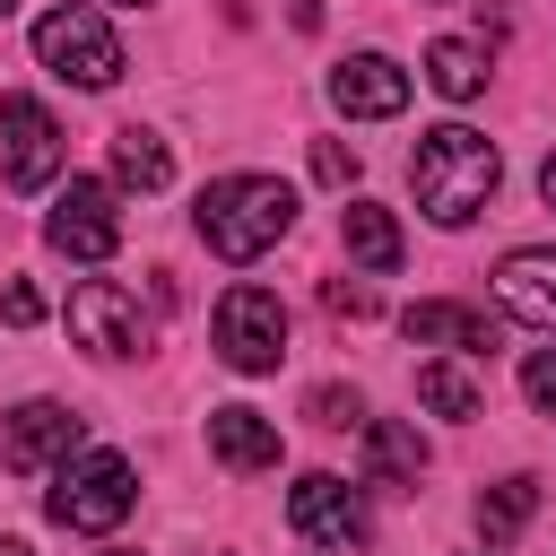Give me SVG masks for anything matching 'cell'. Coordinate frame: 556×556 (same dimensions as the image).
Wrapping results in <instances>:
<instances>
[{"label":"cell","instance_id":"cell-1","mask_svg":"<svg viewBox=\"0 0 556 556\" xmlns=\"http://www.w3.org/2000/svg\"><path fill=\"white\" fill-rule=\"evenodd\" d=\"M408 182H417V208H426L434 226H469V217L495 200V182H504V156H495V139H486V130H469V122H443V130H426V139H417V156H408Z\"/></svg>","mask_w":556,"mask_h":556},{"label":"cell","instance_id":"cell-2","mask_svg":"<svg viewBox=\"0 0 556 556\" xmlns=\"http://www.w3.org/2000/svg\"><path fill=\"white\" fill-rule=\"evenodd\" d=\"M191 226H200V243L217 252V261H261L287 226H295V191L278 182V174H226V182H208L200 191V208H191Z\"/></svg>","mask_w":556,"mask_h":556},{"label":"cell","instance_id":"cell-3","mask_svg":"<svg viewBox=\"0 0 556 556\" xmlns=\"http://www.w3.org/2000/svg\"><path fill=\"white\" fill-rule=\"evenodd\" d=\"M35 61L52 70V78H70V87H113L130 61H122V35L96 17V9H78V0H61V9H43L35 17Z\"/></svg>","mask_w":556,"mask_h":556},{"label":"cell","instance_id":"cell-4","mask_svg":"<svg viewBox=\"0 0 556 556\" xmlns=\"http://www.w3.org/2000/svg\"><path fill=\"white\" fill-rule=\"evenodd\" d=\"M130 504H139V478H130L122 452H78V460H61V469H52V495H43V513H52L61 530H113Z\"/></svg>","mask_w":556,"mask_h":556},{"label":"cell","instance_id":"cell-5","mask_svg":"<svg viewBox=\"0 0 556 556\" xmlns=\"http://www.w3.org/2000/svg\"><path fill=\"white\" fill-rule=\"evenodd\" d=\"M43 235H52V252H70V261H113V252H122L113 182L70 174V182H61V200H52V217H43Z\"/></svg>","mask_w":556,"mask_h":556},{"label":"cell","instance_id":"cell-6","mask_svg":"<svg viewBox=\"0 0 556 556\" xmlns=\"http://www.w3.org/2000/svg\"><path fill=\"white\" fill-rule=\"evenodd\" d=\"M217 356L235 374H269L287 356V304L269 287H226V304H217Z\"/></svg>","mask_w":556,"mask_h":556},{"label":"cell","instance_id":"cell-7","mask_svg":"<svg viewBox=\"0 0 556 556\" xmlns=\"http://www.w3.org/2000/svg\"><path fill=\"white\" fill-rule=\"evenodd\" d=\"M70 339H78L87 356H139V348H148V313H139L130 287L78 278V287H70Z\"/></svg>","mask_w":556,"mask_h":556},{"label":"cell","instance_id":"cell-8","mask_svg":"<svg viewBox=\"0 0 556 556\" xmlns=\"http://www.w3.org/2000/svg\"><path fill=\"white\" fill-rule=\"evenodd\" d=\"M0 139H9V148H0V182H9V191H43V182L61 174V122H52L35 96H9V104H0Z\"/></svg>","mask_w":556,"mask_h":556},{"label":"cell","instance_id":"cell-9","mask_svg":"<svg viewBox=\"0 0 556 556\" xmlns=\"http://www.w3.org/2000/svg\"><path fill=\"white\" fill-rule=\"evenodd\" d=\"M78 417L61 408V400H26L9 426H0V469H17V478H35V469H61V460H78Z\"/></svg>","mask_w":556,"mask_h":556},{"label":"cell","instance_id":"cell-10","mask_svg":"<svg viewBox=\"0 0 556 556\" xmlns=\"http://www.w3.org/2000/svg\"><path fill=\"white\" fill-rule=\"evenodd\" d=\"M287 521H295L304 539H321V547H356V539L374 530V513H365V495H356L348 478H330V469H313V478H295V495H287Z\"/></svg>","mask_w":556,"mask_h":556},{"label":"cell","instance_id":"cell-11","mask_svg":"<svg viewBox=\"0 0 556 556\" xmlns=\"http://www.w3.org/2000/svg\"><path fill=\"white\" fill-rule=\"evenodd\" d=\"M330 104H339L348 122H391V113L408 104V70H400L391 52H348V61L330 70Z\"/></svg>","mask_w":556,"mask_h":556},{"label":"cell","instance_id":"cell-12","mask_svg":"<svg viewBox=\"0 0 556 556\" xmlns=\"http://www.w3.org/2000/svg\"><path fill=\"white\" fill-rule=\"evenodd\" d=\"M400 330H408L417 348H460V356H495V348H504V321H486L478 304H408Z\"/></svg>","mask_w":556,"mask_h":556},{"label":"cell","instance_id":"cell-13","mask_svg":"<svg viewBox=\"0 0 556 556\" xmlns=\"http://www.w3.org/2000/svg\"><path fill=\"white\" fill-rule=\"evenodd\" d=\"M495 295H504V313L556 330V243H521V252H504V261H495Z\"/></svg>","mask_w":556,"mask_h":556},{"label":"cell","instance_id":"cell-14","mask_svg":"<svg viewBox=\"0 0 556 556\" xmlns=\"http://www.w3.org/2000/svg\"><path fill=\"white\" fill-rule=\"evenodd\" d=\"M208 452L226 460V469H278V426L261 417V408H208Z\"/></svg>","mask_w":556,"mask_h":556},{"label":"cell","instance_id":"cell-15","mask_svg":"<svg viewBox=\"0 0 556 556\" xmlns=\"http://www.w3.org/2000/svg\"><path fill=\"white\" fill-rule=\"evenodd\" d=\"M339 243H348V261L374 269V278H391L400 252H408V243H400V217L374 208V200H348V208H339Z\"/></svg>","mask_w":556,"mask_h":556},{"label":"cell","instance_id":"cell-16","mask_svg":"<svg viewBox=\"0 0 556 556\" xmlns=\"http://www.w3.org/2000/svg\"><path fill=\"white\" fill-rule=\"evenodd\" d=\"M426 78H434V96L469 104V96L486 87V43H469V35H434V43H426Z\"/></svg>","mask_w":556,"mask_h":556},{"label":"cell","instance_id":"cell-17","mask_svg":"<svg viewBox=\"0 0 556 556\" xmlns=\"http://www.w3.org/2000/svg\"><path fill=\"white\" fill-rule=\"evenodd\" d=\"M365 469H374L382 486H417V478H426V443H417L408 426L374 417V426H365Z\"/></svg>","mask_w":556,"mask_h":556},{"label":"cell","instance_id":"cell-18","mask_svg":"<svg viewBox=\"0 0 556 556\" xmlns=\"http://www.w3.org/2000/svg\"><path fill=\"white\" fill-rule=\"evenodd\" d=\"M113 182H130V191H165L174 182V156H165V139L156 130H113Z\"/></svg>","mask_w":556,"mask_h":556},{"label":"cell","instance_id":"cell-19","mask_svg":"<svg viewBox=\"0 0 556 556\" xmlns=\"http://www.w3.org/2000/svg\"><path fill=\"white\" fill-rule=\"evenodd\" d=\"M417 400H426L434 417H478V408H486L478 382H469L460 365H426V374H417Z\"/></svg>","mask_w":556,"mask_h":556},{"label":"cell","instance_id":"cell-20","mask_svg":"<svg viewBox=\"0 0 556 556\" xmlns=\"http://www.w3.org/2000/svg\"><path fill=\"white\" fill-rule=\"evenodd\" d=\"M530 504H539V486H530V478H504V486L478 495V530H486V539H513V530L530 521Z\"/></svg>","mask_w":556,"mask_h":556},{"label":"cell","instance_id":"cell-21","mask_svg":"<svg viewBox=\"0 0 556 556\" xmlns=\"http://www.w3.org/2000/svg\"><path fill=\"white\" fill-rule=\"evenodd\" d=\"M521 391H530V408L556 417V348H530V356H521Z\"/></svg>","mask_w":556,"mask_h":556},{"label":"cell","instance_id":"cell-22","mask_svg":"<svg viewBox=\"0 0 556 556\" xmlns=\"http://www.w3.org/2000/svg\"><path fill=\"white\" fill-rule=\"evenodd\" d=\"M313 174H321L330 191H348V182H356V148H339V139H313Z\"/></svg>","mask_w":556,"mask_h":556},{"label":"cell","instance_id":"cell-23","mask_svg":"<svg viewBox=\"0 0 556 556\" xmlns=\"http://www.w3.org/2000/svg\"><path fill=\"white\" fill-rule=\"evenodd\" d=\"M321 304H330L339 321H365V313H374V287H348V278H330V287H321Z\"/></svg>","mask_w":556,"mask_h":556},{"label":"cell","instance_id":"cell-24","mask_svg":"<svg viewBox=\"0 0 556 556\" xmlns=\"http://www.w3.org/2000/svg\"><path fill=\"white\" fill-rule=\"evenodd\" d=\"M0 321H17V330H26V321H43V295H35L26 278H17V287L0 295Z\"/></svg>","mask_w":556,"mask_h":556},{"label":"cell","instance_id":"cell-25","mask_svg":"<svg viewBox=\"0 0 556 556\" xmlns=\"http://www.w3.org/2000/svg\"><path fill=\"white\" fill-rule=\"evenodd\" d=\"M313 417H321V426H356L365 408H356V391H313Z\"/></svg>","mask_w":556,"mask_h":556},{"label":"cell","instance_id":"cell-26","mask_svg":"<svg viewBox=\"0 0 556 556\" xmlns=\"http://www.w3.org/2000/svg\"><path fill=\"white\" fill-rule=\"evenodd\" d=\"M287 17L295 26H321V0H287Z\"/></svg>","mask_w":556,"mask_h":556},{"label":"cell","instance_id":"cell-27","mask_svg":"<svg viewBox=\"0 0 556 556\" xmlns=\"http://www.w3.org/2000/svg\"><path fill=\"white\" fill-rule=\"evenodd\" d=\"M539 191H547V208H556V156H547V165H539Z\"/></svg>","mask_w":556,"mask_h":556},{"label":"cell","instance_id":"cell-28","mask_svg":"<svg viewBox=\"0 0 556 556\" xmlns=\"http://www.w3.org/2000/svg\"><path fill=\"white\" fill-rule=\"evenodd\" d=\"M104 9H148V0H104Z\"/></svg>","mask_w":556,"mask_h":556},{"label":"cell","instance_id":"cell-29","mask_svg":"<svg viewBox=\"0 0 556 556\" xmlns=\"http://www.w3.org/2000/svg\"><path fill=\"white\" fill-rule=\"evenodd\" d=\"M0 556H26V547H17V539H0Z\"/></svg>","mask_w":556,"mask_h":556},{"label":"cell","instance_id":"cell-30","mask_svg":"<svg viewBox=\"0 0 556 556\" xmlns=\"http://www.w3.org/2000/svg\"><path fill=\"white\" fill-rule=\"evenodd\" d=\"M9 9H17V0H0V17H9Z\"/></svg>","mask_w":556,"mask_h":556}]
</instances>
